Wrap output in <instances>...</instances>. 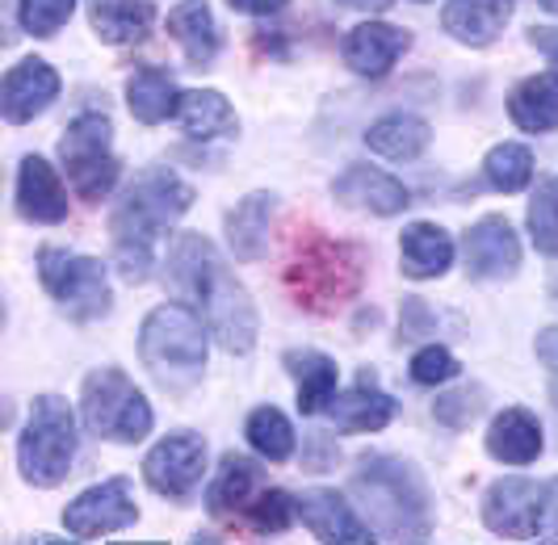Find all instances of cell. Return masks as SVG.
Instances as JSON below:
<instances>
[{"label": "cell", "instance_id": "obj_1", "mask_svg": "<svg viewBox=\"0 0 558 545\" xmlns=\"http://www.w3.org/2000/svg\"><path fill=\"white\" fill-rule=\"evenodd\" d=\"M168 281L185 302H194L202 319L210 327V336H219L227 353L244 356L256 344V306L248 290L235 281V272L227 269L219 247L206 235L185 231L177 235V244L168 252Z\"/></svg>", "mask_w": 558, "mask_h": 545}, {"label": "cell", "instance_id": "obj_2", "mask_svg": "<svg viewBox=\"0 0 558 545\" xmlns=\"http://www.w3.org/2000/svg\"><path fill=\"white\" fill-rule=\"evenodd\" d=\"M194 206V190L172 168H143L110 215L113 256L126 281H147L156 261V240Z\"/></svg>", "mask_w": 558, "mask_h": 545}, {"label": "cell", "instance_id": "obj_3", "mask_svg": "<svg viewBox=\"0 0 558 545\" xmlns=\"http://www.w3.org/2000/svg\"><path fill=\"white\" fill-rule=\"evenodd\" d=\"M353 495L362 504L365 524L387 542H424L433 533L428 487L399 458H362V465L353 470Z\"/></svg>", "mask_w": 558, "mask_h": 545}, {"label": "cell", "instance_id": "obj_4", "mask_svg": "<svg viewBox=\"0 0 558 545\" xmlns=\"http://www.w3.org/2000/svg\"><path fill=\"white\" fill-rule=\"evenodd\" d=\"M140 356L165 390H190L206 370V327L190 306L165 302L143 319Z\"/></svg>", "mask_w": 558, "mask_h": 545}, {"label": "cell", "instance_id": "obj_5", "mask_svg": "<svg viewBox=\"0 0 558 545\" xmlns=\"http://www.w3.org/2000/svg\"><path fill=\"white\" fill-rule=\"evenodd\" d=\"M76 415L72 408L59 399V395H38L34 408H29L26 433L17 440V465H22V479L29 487H59L72 462H76Z\"/></svg>", "mask_w": 558, "mask_h": 545}, {"label": "cell", "instance_id": "obj_6", "mask_svg": "<svg viewBox=\"0 0 558 545\" xmlns=\"http://www.w3.org/2000/svg\"><path fill=\"white\" fill-rule=\"evenodd\" d=\"M84 428L93 436H110L122 445H135L151 433V403L143 399V390H135V382L126 378L122 370H93L84 378L81 395Z\"/></svg>", "mask_w": 558, "mask_h": 545}, {"label": "cell", "instance_id": "obj_7", "mask_svg": "<svg viewBox=\"0 0 558 545\" xmlns=\"http://www.w3.org/2000/svg\"><path fill=\"white\" fill-rule=\"evenodd\" d=\"M59 160L68 168V181L81 202L97 206L118 185V156H113V126L106 113H81L63 138H59Z\"/></svg>", "mask_w": 558, "mask_h": 545}, {"label": "cell", "instance_id": "obj_8", "mask_svg": "<svg viewBox=\"0 0 558 545\" xmlns=\"http://www.w3.org/2000/svg\"><path fill=\"white\" fill-rule=\"evenodd\" d=\"M38 277L47 286V294L63 306V315H72L76 324H93L110 311V272L93 256L68 252V247H43Z\"/></svg>", "mask_w": 558, "mask_h": 545}, {"label": "cell", "instance_id": "obj_9", "mask_svg": "<svg viewBox=\"0 0 558 545\" xmlns=\"http://www.w3.org/2000/svg\"><path fill=\"white\" fill-rule=\"evenodd\" d=\"M290 286L299 290V299H307V306L349 299L362 286V252L332 240H311L307 252L290 265Z\"/></svg>", "mask_w": 558, "mask_h": 545}, {"label": "cell", "instance_id": "obj_10", "mask_svg": "<svg viewBox=\"0 0 558 545\" xmlns=\"http://www.w3.org/2000/svg\"><path fill=\"white\" fill-rule=\"evenodd\" d=\"M542 517H546V487L533 479L508 474L483 495V524L500 537L533 542V537H542Z\"/></svg>", "mask_w": 558, "mask_h": 545}, {"label": "cell", "instance_id": "obj_11", "mask_svg": "<svg viewBox=\"0 0 558 545\" xmlns=\"http://www.w3.org/2000/svg\"><path fill=\"white\" fill-rule=\"evenodd\" d=\"M135 520H140V508H135L131 483L122 474L81 491L63 508V524H68V533L76 542H93V537H106V533H118V529H131Z\"/></svg>", "mask_w": 558, "mask_h": 545}, {"label": "cell", "instance_id": "obj_12", "mask_svg": "<svg viewBox=\"0 0 558 545\" xmlns=\"http://www.w3.org/2000/svg\"><path fill=\"white\" fill-rule=\"evenodd\" d=\"M206 470V440L197 433H172L165 436L147 458H143V479L147 487L168 495V499H185L202 483Z\"/></svg>", "mask_w": 558, "mask_h": 545}, {"label": "cell", "instance_id": "obj_13", "mask_svg": "<svg viewBox=\"0 0 558 545\" xmlns=\"http://www.w3.org/2000/svg\"><path fill=\"white\" fill-rule=\"evenodd\" d=\"M521 269V244L508 218L487 215L466 231V272L475 281H504Z\"/></svg>", "mask_w": 558, "mask_h": 545}, {"label": "cell", "instance_id": "obj_14", "mask_svg": "<svg viewBox=\"0 0 558 545\" xmlns=\"http://www.w3.org/2000/svg\"><path fill=\"white\" fill-rule=\"evenodd\" d=\"M59 97V76L47 59H22L17 68H9L4 88H0V109H4V122L22 126L34 122L43 109Z\"/></svg>", "mask_w": 558, "mask_h": 545}, {"label": "cell", "instance_id": "obj_15", "mask_svg": "<svg viewBox=\"0 0 558 545\" xmlns=\"http://www.w3.org/2000/svg\"><path fill=\"white\" fill-rule=\"evenodd\" d=\"M332 197L344 202V206H357V210H369V215H403L412 206V193L395 181L391 172H378L369 164H349L340 177L332 181Z\"/></svg>", "mask_w": 558, "mask_h": 545}, {"label": "cell", "instance_id": "obj_16", "mask_svg": "<svg viewBox=\"0 0 558 545\" xmlns=\"http://www.w3.org/2000/svg\"><path fill=\"white\" fill-rule=\"evenodd\" d=\"M412 47V34L399 26H387V22H365V26L349 29L344 38V63L357 72V76H387L395 68V59Z\"/></svg>", "mask_w": 558, "mask_h": 545}, {"label": "cell", "instance_id": "obj_17", "mask_svg": "<svg viewBox=\"0 0 558 545\" xmlns=\"http://www.w3.org/2000/svg\"><path fill=\"white\" fill-rule=\"evenodd\" d=\"M299 517L307 524L311 533L319 537V542H349V545H365L374 542L369 533V524H365L357 512H353V504H344L336 491H307L303 499H299Z\"/></svg>", "mask_w": 558, "mask_h": 545}, {"label": "cell", "instance_id": "obj_18", "mask_svg": "<svg viewBox=\"0 0 558 545\" xmlns=\"http://www.w3.org/2000/svg\"><path fill=\"white\" fill-rule=\"evenodd\" d=\"M17 210L29 222H47V227L68 218V190L43 156H26L17 168Z\"/></svg>", "mask_w": 558, "mask_h": 545}, {"label": "cell", "instance_id": "obj_19", "mask_svg": "<svg viewBox=\"0 0 558 545\" xmlns=\"http://www.w3.org/2000/svg\"><path fill=\"white\" fill-rule=\"evenodd\" d=\"M278 215V193L256 190L227 215V244L240 261H260L269 247V227Z\"/></svg>", "mask_w": 558, "mask_h": 545}, {"label": "cell", "instance_id": "obj_20", "mask_svg": "<svg viewBox=\"0 0 558 545\" xmlns=\"http://www.w3.org/2000/svg\"><path fill=\"white\" fill-rule=\"evenodd\" d=\"M487 453L504 465H530L542 453V424L525 408H508L487 428Z\"/></svg>", "mask_w": 558, "mask_h": 545}, {"label": "cell", "instance_id": "obj_21", "mask_svg": "<svg viewBox=\"0 0 558 545\" xmlns=\"http://www.w3.org/2000/svg\"><path fill=\"white\" fill-rule=\"evenodd\" d=\"M391 415H395V399L383 395L369 374H362L357 386H349L344 395L332 399V424L344 428V433H378V428L391 424Z\"/></svg>", "mask_w": 558, "mask_h": 545}, {"label": "cell", "instance_id": "obj_22", "mask_svg": "<svg viewBox=\"0 0 558 545\" xmlns=\"http://www.w3.org/2000/svg\"><path fill=\"white\" fill-rule=\"evenodd\" d=\"M399 265L408 277L428 281V277H441L453 265V240H449L446 227L437 222H412L399 240Z\"/></svg>", "mask_w": 558, "mask_h": 545}, {"label": "cell", "instance_id": "obj_23", "mask_svg": "<svg viewBox=\"0 0 558 545\" xmlns=\"http://www.w3.org/2000/svg\"><path fill=\"white\" fill-rule=\"evenodd\" d=\"M512 17V0H449L441 22L466 47H487Z\"/></svg>", "mask_w": 558, "mask_h": 545}, {"label": "cell", "instance_id": "obj_24", "mask_svg": "<svg viewBox=\"0 0 558 545\" xmlns=\"http://www.w3.org/2000/svg\"><path fill=\"white\" fill-rule=\"evenodd\" d=\"M88 22L101 34V43L126 47V43L147 38L156 9H151V0H88Z\"/></svg>", "mask_w": 558, "mask_h": 545}, {"label": "cell", "instance_id": "obj_25", "mask_svg": "<svg viewBox=\"0 0 558 545\" xmlns=\"http://www.w3.org/2000/svg\"><path fill=\"white\" fill-rule=\"evenodd\" d=\"M168 34L181 43V51L194 68H206L219 55V26H215V13L206 0H181L168 13Z\"/></svg>", "mask_w": 558, "mask_h": 545}, {"label": "cell", "instance_id": "obj_26", "mask_svg": "<svg viewBox=\"0 0 558 545\" xmlns=\"http://www.w3.org/2000/svg\"><path fill=\"white\" fill-rule=\"evenodd\" d=\"M508 113L521 131L530 135H546V131H558V76L555 72H542V76H530L512 88L508 97Z\"/></svg>", "mask_w": 558, "mask_h": 545}, {"label": "cell", "instance_id": "obj_27", "mask_svg": "<svg viewBox=\"0 0 558 545\" xmlns=\"http://www.w3.org/2000/svg\"><path fill=\"white\" fill-rule=\"evenodd\" d=\"M260 495V470L256 462L248 458H240V453H227L219 470H215V479H210V487H206V508L215 512V517H223V512H248V504Z\"/></svg>", "mask_w": 558, "mask_h": 545}, {"label": "cell", "instance_id": "obj_28", "mask_svg": "<svg viewBox=\"0 0 558 545\" xmlns=\"http://www.w3.org/2000/svg\"><path fill=\"white\" fill-rule=\"evenodd\" d=\"M365 143H369V152H378L387 160H416L428 152L433 131L416 113H387L365 131Z\"/></svg>", "mask_w": 558, "mask_h": 545}, {"label": "cell", "instance_id": "obj_29", "mask_svg": "<svg viewBox=\"0 0 558 545\" xmlns=\"http://www.w3.org/2000/svg\"><path fill=\"white\" fill-rule=\"evenodd\" d=\"M126 106L140 118L143 126H156L177 113L181 106V93H177V81L168 76L165 68H140L131 81H126Z\"/></svg>", "mask_w": 558, "mask_h": 545}, {"label": "cell", "instance_id": "obj_30", "mask_svg": "<svg viewBox=\"0 0 558 545\" xmlns=\"http://www.w3.org/2000/svg\"><path fill=\"white\" fill-rule=\"evenodd\" d=\"M177 118L185 126V135L194 138H227L235 135V109L227 106L223 93L215 88H197V93H181V106H177Z\"/></svg>", "mask_w": 558, "mask_h": 545}, {"label": "cell", "instance_id": "obj_31", "mask_svg": "<svg viewBox=\"0 0 558 545\" xmlns=\"http://www.w3.org/2000/svg\"><path fill=\"white\" fill-rule=\"evenodd\" d=\"M286 370L299 382V411H303V415H315V411H324L336 399L332 356L315 353V349H303V353L294 349V353H286Z\"/></svg>", "mask_w": 558, "mask_h": 545}, {"label": "cell", "instance_id": "obj_32", "mask_svg": "<svg viewBox=\"0 0 558 545\" xmlns=\"http://www.w3.org/2000/svg\"><path fill=\"white\" fill-rule=\"evenodd\" d=\"M483 181L500 193H521L533 181V152L525 143H500L483 160Z\"/></svg>", "mask_w": 558, "mask_h": 545}, {"label": "cell", "instance_id": "obj_33", "mask_svg": "<svg viewBox=\"0 0 558 545\" xmlns=\"http://www.w3.org/2000/svg\"><path fill=\"white\" fill-rule=\"evenodd\" d=\"M248 445L265 458V462H286L294 453V428L278 408H256L244 424Z\"/></svg>", "mask_w": 558, "mask_h": 545}, {"label": "cell", "instance_id": "obj_34", "mask_svg": "<svg viewBox=\"0 0 558 545\" xmlns=\"http://www.w3.org/2000/svg\"><path fill=\"white\" fill-rule=\"evenodd\" d=\"M530 235L542 256H558V177H546L533 193Z\"/></svg>", "mask_w": 558, "mask_h": 545}, {"label": "cell", "instance_id": "obj_35", "mask_svg": "<svg viewBox=\"0 0 558 545\" xmlns=\"http://www.w3.org/2000/svg\"><path fill=\"white\" fill-rule=\"evenodd\" d=\"M483 403H487V390L483 386H458V390H449V395H441L433 403V415H437V424L462 433V428H471L478 415H483Z\"/></svg>", "mask_w": 558, "mask_h": 545}, {"label": "cell", "instance_id": "obj_36", "mask_svg": "<svg viewBox=\"0 0 558 545\" xmlns=\"http://www.w3.org/2000/svg\"><path fill=\"white\" fill-rule=\"evenodd\" d=\"M76 13V0H17V22L34 38H51Z\"/></svg>", "mask_w": 558, "mask_h": 545}, {"label": "cell", "instance_id": "obj_37", "mask_svg": "<svg viewBox=\"0 0 558 545\" xmlns=\"http://www.w3.org/2000/svg\"><path fill=\"white\" fill-rule=\"evenodd\" d=\"M294 512H299V504H294L286 491H260L248 504L252 529H260V533H281V529H290Z\"/></svg>", "mask_w": 558, "mask_h": 545}, {"label": "cell", "instance_id": "obj_38", "mask_svg": "<svg viewBox=\"0 0 558 545\" xmlns=\"http://www.w3.org/2000/svg\"><path fill=\"white\" fill-rule=\"evenodd\" d=\"M453 374H458V356L441 349V344H428V349H420L412 356V378L420 386H437V382H449Z\"/></svg>", "mask_w": 558, "mask_h": 545}, {"label": "cell", "instance_id": "obj_39", "mask_svg": "<svg viewBox=\"0 0 558 545\" xmlns=\"http://www.w3.org/2000/svg\"><path fill=\"white\" fill-rule=\"evenodd\" d=\"M433 324V315L424 311V299H403V340L420 336V327Z\"/></svg>", "mask_w": 558, "mask_h": 545}, {"label": "cell", "instance_id": "obj_40", "mask_svg": "<svg viewBox=\"0 0 558 545\" xmlns=\"http://www.w3.org/2000/svg\"><path fill=\"white\" fill-rule=\"evenodd\" d=\"M533 349H537V361H542V365L558 378V327L537 331V344H533Z\"/></svg>", "mask_w": 558, "mask_h": 545}, {"label": "cell", "instance_id": "obj_41", "mask_svg": "<svg viewBox=\"0 0 558 545\" xmlns=\"http://www.w3.org/2000/svg\"><path fill=\"white\" fill-rule=\"evenodd\" d=\"M530 43L542 55H546L550 63H555V76H558V29L555 26H533L530 29Z\"/></svg>", "mask_w": 558, "mask_h": 545}, {"label": "cell", "instance_id": "obj_42", "mask_svg": "<svg viewBox=\"0 0 558 545\" xmlns=\"http://www.w3.org/2000/svg\"><path fill=\"white\" fill-rule=\"evenodd\" d=\"M542 537L558 542V483L546 487V517H542Z\"/></svg>", "mask_w": 558, "mask_h": 545}, {"label": "cell", "instance_id": "obj_43", "mask_svg": "<svg viewBox=\"0 0 558 545\" xmlns=\"http://www.w3.org/2000/svg\"><path fill=\"white\" fill-rule=\"evenodd\" d=\"M235 13H252V17H265V13H278L286 9V0H227Z\"/></svg>", "mask_w": 558, "mask_h": 545}, {"label": "cell", "instance_id": "obj_44", "mask_svg": "<svg viewBox=\"0 0 558 545\" xmlns=\"http://www.w3.org/2000/svg\"><path fill=\"white\" fill-rule=\"evenodd\" d=\"M344 9H387L391 0H340Z\"/></svg>", "mask_w": 558, "mask_h": 545}, {"label": "cell", "instance_id": "obj_45", "mask_svg": "<svg viewBox=\"0 0 558 545\" xmlns=\"http://www.w3.org/2000/svg\"><path fill=\"white\" fill-rule=\"evenodd\" d=\"M537 4H542V9H550V13L558 17V0H537Z\"/></svg>", "mask_w": 558, "mask_h": 545}]
</instances>
